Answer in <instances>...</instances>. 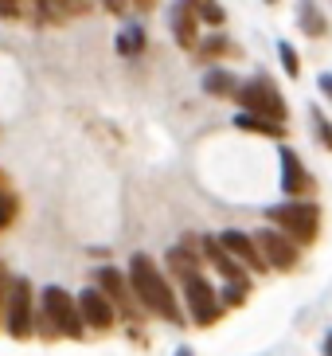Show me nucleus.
I'll return each instance as SVG.
<instances>
[{"label": "nucleus", "instance_id": "f257e3e1", "mask_svg": "<svg viewBox=\"0 0 332 356\" xmlns=\"http://www.w3.org/2000/svg\"><path fill=\"white\" fill-rule=\"evenodd\" d=\"M125 278H129V290H133V298L145 309H153L160 321H172L180 325V305H176V293H172V286H168L165 270L156 266L149 254L137 251L133 259H129V270H125Z\"/></svg>", "mask_w": 332, "mask_h": 356}, {"label": "nucleus", "instance_id": "f03ea898", "mask_svg": "<svg viewBox=\"0 0 332 356\" xmlns=\"http://www.w3.org/2000/svg\"><path fill=\"white\" fill-rule=\"evenodd\" d=\"M266 220L278 231H285L297 247H309L321 231V208L313 200H297V204H278V208L266 211Z\"/></svg>", "mask_w": 332, "mask_h": 356}, {"label": "nucleus", "instance_id": "7ed1b4c3", "mask_svg": "<svg viewBox=\"0 0 332 356\" xmlns=\"http://www.w3.org/2000/svg\"><path fill=\"white\" fill-rule=\"evenodd\" d=\"M239 106L242 114H262L270 118V122H281L285 126V118H290V106H285V98L278 95V86L270 83V79H250V83H239Z\"/></svg>", "mask_w": 332, "mask_h": 356}, {"label": "nucleus", "instance_id": "20e7f679", "mask_svg": "<svg viewBox=\"0 0 332 356\" xmlns=\"http://www.w3.org/2000/svg\"><path fill=\"white\" fill-rule=\"evenodd\" d=\"M43 317L59 329V337H71V341H83V314H78V302L63 286H47L43 290Z\"/></svg>", "mask_w": 332, "mask_h": 356}, {"label": "nucleus", "instance_id": "39448f33", "mask_svg": "<svg viewBox=\"0 0 332 356\" xmlns=\"http://www.w3.org/2000/svg\"><path fill=\"white\" fill-rule=\"evenodd\" d=\"M8 317H4V325H8V333L16 337V341H28L31 333H35V305H31V282H24V278H16V282L8 286Z\"/></svg>", "mask_w": 332, "mask_h": 356}, {"label": "nucleus", "instance_id": "423d86ee", "mask_svg": "<svg viewBox=\"0 0 332 356\" xmlns=\"http://www.w3.org/2000/svg\"><path fill=\"white\" fill-rule=\"evenodd\" d=\"M184 302H188V314H192V321H196L199 329L215 325L219 314H223V305H219V290L204 278V274L192 278V282H184Z\"/></svg>", "mask_w": 332, "mask_h": 356}, {"label": "nucleus", "instance_id": "0eeeda50", "mask_svg": "<svg viewBox=\"0 0 332 356\" xmlns=\"http://www.w3.org/2000/svg\"><path fill=\"white\" fill-rule=\"evenodd\" d=\"M254 243H258V254L266 259V266H274V270H293V266H297L301 247H297L285 231L262 227V231H254Z\"/></svg>", "mask_w": 332, "mask_h": 356}, {"label": "nucleus", "instance_id": "6e6552de", "mask_svg": "<svg viewBox=\"0 0 332 356\" xmlns=\"http://www.w3.org/2000/svg\"><path fill=\"white\" fill-rule=\"evenodd\" d=\"M78 314H83V321L90 325V329H98V333H106V329H114V321H117V309H114V302L106 298L98 286H90V290H83L78 298Z\"/></svg>", "mask_w": 332, "mask_h": 356}, {"label": "nucleus", "instance_id": "1a4fd4ad", "mask_svg": "<svg viewBox=\"0 0 332 356\" xmlns=\"http://www.w3.org/2000/svg\"><path fill=\"white\" fill-rule=\"evenodd\" d=\"M215 239L223 243V251L239 262V266H247V270H270V266H266V259L258 254L254 235H247V231H239V227H227L223 235H215Z\"/></svg>", "mask_w": 332, "mask_h": 356}, {"label": "nucleus", "instance_id": "9d476101", "mask_svg": "<svg viewBox=\"0 0 332 356\" xmlns=\"http://www.w3.org/2000/svg\"><path fill=\"white\" fill-rule=\"evenodd\" d=\"M278 157H281V188H285V196L301 200V192H309V172H305L301 157H297L290 145H281Z\"/></svg>", "mask_w": 332, "mask_h": 356}, {"label": "nucleus", "instance_id": "9b49d317", "mask_svg": "<svg viewBox=\"0 0 332 356\" xmlns=\"http://www.w3.org/2000/svg\"><path fill=\"white\" fill-rule=\"evenodd\" d=\"M196 28H199V16H196V8H192V0H180L176 8H172V35H176V43L184 51H196L199 47Z\"/></svg>", "mask_w": 332, "mask_h": 356}, {"label": "nucleus", "instance_id": "f8f14e48", "mask_svg": "<svg viewBox=\"0 0 332 356\" xmlns=\"http://www.w3.org/2000/svg\"><path fill=\"white\" fill-rule=\"evenodd\" d=\"M125 286H129V278H125L122 270H114V266H102V270H98V290L114 302L117 314H137L133 305H129V290H125Z\"/></svg>", "mask_w": 332, "mask_h": 356}, {"label": "nucleus", "instance_id": "ddd939ff", "mask_svg": "<svg viewBox=\"0 0 332 356\" xmlns=\"http://www.w3.org/2000/svg\"><path fill=\"white\" fill-rule=\"evenodd\" d=\"M199 251H204V259H208L211 266L227 278V282H242V266L223 251V243H219V239H211V235H208V239H199Z\"/></svg>", "mask_w": 332, "mask_h": 356}, {"label": "nucleus", "instance_id": "4468645a", "mask_svg": "<svg viewBox=\"0 0 332 356\" xmlns=\"http://www.w3.org/2000/svg\"><path fill=\"white\" fill-rule=\"evenodd\" d=\"M297 24H301V32L313 35V40H321L329 32V20H324V12L317 8V0H297Z\"/></svg>", "mask_w": 332, "mask_h": 356}, {"label": "nucleus", "instance_id": "2eb2a0df", "mask_svg": "<svg viewBox=\"0 0 332 356\" xmlns=\"http://www.w3.org/2000/svg\"><path fill=\"white\" fill-rule=\"evenodd\" d=\"M141 51H145V24H125L122 35H117V55L137 59Z\"/></svg>", "mask_w": 332, "mask_h": 356}, {"label": "nucleus", "instance_id": "dca6fc26", "mask_svg": "<svg viewBox=\"0 0 332 356\" xmlns=\"http://www.w3.org/2000/svg\"><path fill=\"white\" fill-rule=\"evenodd\" d=\"M235 129H250V134H262V137H285L281 122H270V118H262V114H239L235 118Z\"/></svg>", "mask_w": 332, "mask_h": 356}, {"label": "nucleus", "instance_id": "f3484780", "mask_svg": "<svg viewBox=\"0 0 332 356\" xmlns=\"http://www.w3.org/2000/svg\"><path fill=\"white\" fill-rule=\"evenodd\" d=\"M204 90H208L211 98H235L239 95V83H235L231 71H208L204 74Z\"/></svg>", "mask_w": 332, "mask_h": 356}, {"label": "nucleus", "instance_id": "a211bd4d", "mask_svg": "<svg viewBox=\"0 0 332 356\" xmlns=\"http://www.w3.org/2000/svg\"><path fill=\"white\" fill-rule=\"evenodd\" d=\"M192 8H196L199 24H208V28H223L227 24V12H223L219 0H192Z\"/></svg>", "mask_w": 332, "mask_h": 356}, {"label": "nucleus", "instance_id": "6ab92c4d", "mask_svg": "<svg viewBox=\"0 0 332 356\" xmlns=\"http://www.w3.org/2000/svg\"><path fill=\"white\" fill-rule=\"evenodd\" d=\"M247 290H250L247 282H227L223 290H219V305H223V309H235V305H242V302H247Z\"/></svg>", "mask_w": 332, "mask_h": 356}, {"label": "nucleus", "instance_id": "aec40b11", "mask_svg": "<svg viewBox=\"0 0 332 356\" xmlns=\"http://www.w3.org/2000/svg\"><path fill=\"white\" fill-rule=\"evenodd\" d=\"M278 55H281V67H285V74H290V79H301V59H297V51H293L290 40L278 43Z\"/></svg>", "mask_w": 332, "mask_h": 356}, {"label": "nucleus", "instance_id": "412c9836", "mask_svg": "<svg viewBox=\"0 0 332 356\" xmlns=\"http://www.w3.org/2000/svg\"><path fill=\"white\" fill-rule=\"evenodd\" d=\"M12 216H16V200H12L8 192H4V177H0V227H4V223H8Z\"/></svg>", "mask_w": 332, "mask_h": 356}, {"label": "nucleus", "instance_id": "4be33fe9", "mask_svg": "<svg viewBox=\"0 0 332 356\" xmlns=\"http://www.w3.org/2000/svg\"><path fill=\"white\" fill-rule=\"evenodd\" d=\"M199 51L204 55H223V51H231V40L227 35H211V40L199 43Z\"/></svg>", "mask_w": 332, "mask_h": 356}, {"label": "nucleus", "instance_id": "5701e85b", "mask_svg": "<svg viewBox=\"0 0 332 356\" xmlns=\"http://www.w3.org/2000/svg\"><path fill=\"white\" fill-rule=\"evenodd\" d=\"M313 126H317V137H321L324 145L332 149V122H329V118L321 114V110H313Z\"/></svg>", "mask_w": 332, "mask_h": 356}, {"label": "nucleus", "instance_id": "b1692460", "mask_svg": "<svg viewBox=\"0 0 332 356\" xmlns=\"http://www.w3.org/2000/svg\"><path fill=\"white\" fill-rule=\"evenodd\" d=\"M20 8H24V0H0V16H4V20H16Z\"/></svg>", "mask_w": 332, "mask_h": 356}, {"label": "nucleus", "instance_id": "393cba45", "mask_svg": "<svg viewBox=\"0 0 332 356\" xmlns=\"http://www.w3.org/2000/svg\"><path fill=\"white\" fill-rule=\"evenodd\" d=\"M321 90H324V98H332V74L329 71L321 74Z\"/></svg>", "mask_w": 332, "mask_h": 356}, {"label": "nucleus", "instance_id": "a878e982", "mask_svg": "<svg viewBox=\"0 0 332 356\" xmlns=\"http://www.w3.org/2000/svg\"><path fill=\"white\" fill-rule=\"evenodd\" d=\"M102 8H110V12H122V8H125V0H102Z\"/></svg>", "mask_w": 332, "mask_h": 356}, {"label": "nucleus", "instance_id": "bb28decb", "mask_svg": "<svg viewBox=\"0 0 332 356\" xmlns=\"http://www.w3.org/2000/svg\"><path fill=\"white\" fill-rule=\"evenodd\" d=\"M133 4H137V8H141V12H149V8H156V0H133Z\"/></svg>", "mask_w": 332, "mask_h": 356}, {"label": "nucleus", "instance_id": "cd10ccee", "mask_svg": "<svg viewBox=\"0 0 332 356\" xmlns=\"http://www.w3.org/2000/svg\"><path fill=\"white\" fill-rule=\"evenodd\" d=\"M324 356H332V329L324 333Z\"/></svg>", "mask_w": 332, "mask_h": 356}, {"label": "nucleus", "instance_id": "c85d7f7f", "mask_svg": "<svg viewBox=\"0 0 332 356\" xmlns=\"http://www.w3.org/2000/svg\"><path fill=\"white\" fill-rule=\"evenodd\" d=\"M172 356H196V353H192V348H188V345H180V348H176V353H172Z\"/></svg>", "mask_w": 332, "mask_h": 356}, {"label": "nucleus", "instance_id": "c756f323", "mask_svg": "<svg viewBox=\"0 0 332 356\" xmlns=\"http://www.w3.org/2000/svg\"><path fill=\"white\" fill-rule=\"evenodd\" d=\"M266 4H278V0H266Z\"/></svg>", "mask_w": 332, "mask_h": 356}]
</instances>
